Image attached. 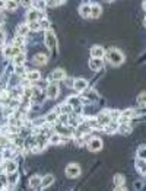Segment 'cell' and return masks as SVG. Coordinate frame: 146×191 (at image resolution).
<instances>
[{
    "mask_svg": "<svg viewBox=\"0 0 146 191\" xmlns=\"http://www.w3.org/2000/svg\"><path fill=\"white\" fill-rule=\"evenodd\" d=\"M80 15H82V18L88 19V18L91 16V5H82V7H80Z\"/></svg>",
    "mask_w": 146,
    "mask_h": 191,
    "instance_id": "15",
    "label": "cell"
},
{
    "mask_svg": "<svg viewBox=\"0 0 146 191\" xmlns=\"http://www.w3.org/2000/svg\"><path fill=\"white\" fill-rule=\"evenodd\" d=\"M2 191H6V190H2Z\"/></svg>",
    "mask_w": 146,
    "mask_h": 191,
    "instance_id": "33",
    "label": "cell"
},
{
    "mask_svg": "<svg viewBox=\"0 0 146 191\" xmlns=\"http://www.w3.org/2000/svg\"><path fill=\"white\" fill-rule=\"evenodd\" d=\"M99 15H101V6H98V5L91 6V16L94 18V19H96V18H99Z\"/></svg>",
    "mask_w": 146,
    "mask_h": 191,
    "instance_id": "13",
    "label": "cell"
},
{
    "mask_svg": "<svg viewBox=\"0 0 146 191\" xmlns=\"http://www.w3.org/2000/svg\"><path fill=\"white\" fill-rule=\"evenodd\" d=\"M5 38H6V34L3 32V31H0V44H2V42L5 41Z\"/></svg>",
    "mask_w": 146,
    "mask_h": 191,
    "instance_id": "31",
    "label": "cell"
},
{
    "mask_svg": "<svg viewBox=\"0 0 146 191\" xmlns=\"http://www.w3.org/2000/svg\"><path fill=\"white\" fill-rule=\"evenodd\" d=\"M18 168V165L13 161H6L5 162V171L6 172H9V174H13L15 171H16Z\"/></svg>",
    "mask_w": 146,
    "mask_h": 191,
    "instance_id": "11",
    "label": "cell"
},
{
    "mask_svg": "<svg viewBox=\"0 0 146 191\" xmlns=\"http://www.w3.org/2000/svg\"><path fill=\"white\" fill-rule=\"evenodd\" d=\"M79 174H80V168H79L76 163H70L67 168H66V175H67L69 178H76V177H79Z\"/></svg>",
    "mask_w": 146,
    "mask_h": 191,
    "instance_id": "4",
    "label": "cell"
},
{
    "mask_svg": "<svg viewBox=\"0 0 146 191\" xmlns=\"http://www.w3.org/2000/svg\"><path fill=\"white\" fill-rule=\"evenodd\" d=\"M135 165H136V168L139 169L140 174H145V159H137Z\"/></svg>",
    "mask_w": 146,
    "mask_h": 191,
    "instance_id": "20",
    "label": "cell"
},
{
    "mask_svg": "<svg viewBox=\"0 0 146 191\" xmlns=\"http://www.w3.org/2000/svg\"><path fill=\"white\" fill-rule=\"evenodd\" d=\"M39 28H41V26H39V22H29L28 23V29H29V31H38Z\"/></svg>",
    "mask_w": 146,
    "mask_h": 191,
    "instance_id": "24",
    "label": "cell"
},
{
    "mask_svg": "<svg viewBox=\"0 0 146 191\" xmlns=\"http://www.w3.org/2000/svg\"><path fill=\"white\" fill-rule=\"evenodd\" d=\"M102 66H104V64H102V60L101 58H92V60H91L89 62V67L92 69V70H99V69H102Z\"/></svg>",
    "mask_w": 146,
    "mask_h": 191,
    "instance_id": "10",
    "label": "cell"
},
{
    "mask_svg": "<svg viewBox=\"0 0 146 191\" xmlns=\"http://www.w3.org/2000/svg\"><path fill=\"white\" fill-rule=\"evenodd\" d=\"M88 147H89L91 152H96V150H101L102 141L99 140V139L94 137V139H91V140H89V143H88Z\"/></svg>",
    "mask_w": 146,
    "mask_h": 191,
    "instance_id": "6",
    "label": "cell"
},
{
    "mask_svg": "<svg viewBox=\"0 0 146 191\" xmlns=\"http://www.w3.org/2000/svg\"><path fill=\"white\" fill-rule=\"evenodd\" d=\"M53 181H54V177H53V175H47V177H44V178L41 180V184H39V187H41V188H47L48 185H51V184H53Z\"/></svg>",
    "mask_w": 146,
    "mask_h": 191,
    "instance_id": "12",
    "label": "cell"
},
{
    "mask_svg": "<svg viewBox=\"0 0 146 191\" xmlns=\"http://www.w3.org/2000/svg\"><path fill=\"white\" fill-rule=\"evenodd\" d=\"M118 130H120L121 134H129L130 131H132V129H130L127 124H121V125H118Z\"/></svg>",
    "mask_w": 146,
    "mask_h": 191,
    "instance_id": "21",
    "label": "cell"
},
{
    "mask_svg": "<svg viewBox=\"0 0 146 191\" xmlns=\"http://www.w3.org/2000/svg\"><path fill=\"white\" fill-rule=\"evenodd\" d=\"M114 184L118 185V187H123V184H124V177L123 175H116V177H114Z\"/></svg>",
    "mask_w": 146,
    "mask_h": 191,
    "instance_id": "22",
    "label": "cell"
},
{
    "mask_svg": "<svg viewBox=\"0 0 146 191\" xmlns=\"http://www.w3.org/2000/svg\"><path fill=\"white\" fill-rule=\"evenodd\" d=\"M145 146H140L137 150V159H145Z\"/></svg>",
    "mask_w": 146,
    "mask_h": 191,
    "instance_id": "26",
    "label": "cell"
},
{
    "mask_svg": "<svg viewBox=\"0 0 146 191\" xmlns=\"http://www.w3.org/2000/svg\"><path fill=\"white\" fill-rule=\"evenodd\" d=\"M116 191H127V190H126L124 187H118V188H117V190H116Z\"/></svg>",
    "mask_w": 146,
    "mask_h": 191,
    "instance_id": "32",
    "label": "cell"
},
{
    "mask_svg": "<svg viewBox=\"0 0 146 191\" xmlns=\"http://www.w3.org/2000/svg\"><path fill=\"white\" fill-rule=\"evenodd\" d=\"M23 62H25V54H23V53H19L18 56L13 57V63H15L16 66H22Z\"/></svg>",
    "mask_w": 146,
    "mask_h": 191,
    "instance_id": "17",
    "label": "cell"
},
{
    "mask_svg": "<svg viewBox=\"0 0 146 191\" xmlns=\"http://www.w3.org/2000/svg\"><path fill=\"white\" fill-rule=\"evenodd\" d=\"M45 44H47V47H48L50 50H54V48L57 47L56 37H54V34H53V31H50V29L45 31Z\"/></svg>",
    "mask_w": 146,
    "mask_h": 191,
    "instance_id": "2",
    "label": "cell"
},
{
    "mask_svg": "<svg viewBox=\"0 0 146 191\" xmlns=\"http://www.w3.org/2000/svg\"><path fill=\"white\" fill-rule=\"evenodd\" d=\"M34 62L38 63V64H45V63H47V54H44V53H38V54H35Z\"/></svg>",
    "mask_w": 146,
    "mask_h": 191,
    "instance_id": "14",
    "label": "cell"
},
{
    "mask_svg": "<svg viewBox=\"0 0 146 191\" xmlns=\"http://www.w3.org/2000/svg\"><path fill=\"white\" fill-rule=\"evenodd\" d=\"M5 6L7 7V9H9V10H13V9H16L18 3H16V2H6Z\"/></svg>",
    "mask_w": 146,
    "mask_h": 191,
    "instance_id": "27",
    "label": "cell"
},
{
    "mask_svg": "<svg viewBox=\"0 0 146 191\" xmlns=\"http://www.w3.org/2000/svg\"><path fill=\"white\" fill-rule=\"evenodd\" d=\"M57 117H59V115H57V113H50L48 115H47V118H45V120H47L48 123H53V121H56V120H57Z\"/></svg>",
    "mask_w": 146,
    "mask_h": 191,
    "instance_id": "25",
    "label": "cell"
},
{
    "mask_svg": "<svg viewBox=\"0 0 146 191\" xmlns=\"http://www.w3.org/2000/svg\"><path fill=\"white\" fill-rule=\"evenodd\" d=\"M66 78V72L63 70V69H56V70H53L50 73V80L51 82H56V80H62V79Z\"/></svg>",
    "mask_w": 146,
    "mask_h": 191,
    "instance_id": "5",
    "label": "cell"
},
{
    "mask_svg": "<svg viewBox=\"0 0 146 191\" xmlns=\"http://www.w3.org/2000/svg\"><path fill=\"white\" fill-rule=\"evenodd\" d=\"M23 72H25L23 66H16V73H18V74H22Z\"/></svg>",
    "mask_w": 146,
    "mask_h": 191,
    "instance_id": "30",
    "label": "cell"
},
{
    "mask_svg": "<svg viewBox=\"0 0 146 191\" xmlns=\"http://www.w3.org/2000/svg\"><path fill=\"white\" fill-rule=\"evenodd\" d=\"M28 32H29V29H28V25H26V23H23V25H21V26L18 28V37H21V38H23Z\"/></svg>",
    "mask_w": 146,
    "mask_h": 191,
    "instance_id": "16",
    "label": "cell"
},
{
    "mask_svg": "<svg viewBox=\"0 0 146 191\" xmlns=\"http://www.w3.org/2000/svg\"><path fill=\"white\" fill-rule=\"evenodd\" d=\"M73 88L76 90H79V92H82V90H85L88 88V82H86L85 79H76V80L73 82Z\"/></svg>",
    "mask_w": 146,
    "mask_h": 191,
    "instance_id": "8",
    "label": "cell"
},
{
    "mask_svg": "<svg viewBox=\"0 0 146 191\" xmlns=\"http://www.w3.org/2000/svg\"><path fill=\"white\" fill-rule=\"evenodd\" d=\"M47 5L48 6H60V5H63V2H47Z\"/></svg>",
    "mask_w": 146,
    "mask_h": 191,
    "instance_id": "29",
    "label": "cell"
},
{
    "mask_svg": "<svg viewBox=\"0 0 146 191\" xmlns=\"http://www.w3.org/2000/svg\"><path fill=\"white\" fill-rule=\"evenodd\" d=\"M31 5H34V6H37V7H35V9H37V10H43V9H44V6L47 5V2H32V3H31Z\"/></svg>",
    "mask_w": 146,
    "mask_h": 191,
    "instance_id": "23",
    "label": "cell"
},
{
    "mask_svg": "<svg viewBox=\"0 0 146 191\" xmlns=\"http://www.w3.org/2000/svg\"><path fill=\"white\" fill-rule=\"evenodd\" d=\"M145 95H146L145 92H142L140 95H139V105H140L142 108L145 107Z\"/></svg>",
    "mask_w": 146,
    "mask_h": 191,
    "instance_id": "28",
    "label": "cell"
},
{
    "mask_svg": "<svg viewBox=\"0 0 146 191\" xmlns=\"http://www.w3.org/2000/svg\"><path fill=\"white\" fill-rule=\"evenodd\" d=\"M39 184H41V178H39L38 175H35V177H32L29 180V187L31 188H37V187H39Z\"/></svg>",
    "mask_w": 146,
    "mask_h": 191,
    "instance_id": "18",
    "label": "cell"
},
{
    "mask_svg": "<svg viewBox=\"0 0 146 191\" xmlns=\"http://www.w3.org/2000/svg\"><path fill=\"white\" fill-rule=\"evenodd\" d=\"M28 19L29 22H39V21H43L44 19V15H43V12L37 10V9H31V10L28 12Z\"/></svg>",
    "mask_w": 146,
    "mask_h": 191,
    "instance_id": "3",
    "label": "cell"
},
{
    "mask_svg": "<svg viewBox=\"0 0 146 191\" xmlns=\"http://www.w3.org/2000/svg\"><path fill=\"white\" fill-rule=\"evenodd\" d=\"M57 95H59V86L56 83L48 85V88H47V96L50 99H54V98H57Z\"/></svg>",
    "mask_w": 146,
    "mask_h": 191,
    "instance_id": "7",
    "label": "cell"
},
{
    "mask_svg": "<svg viewBox=\"0 0 146 191\" xmlns=\"http://www.w3.org/2000/svg\"><path fill=\"white\" fill-rule=\"evenodd\" d=\"M39 72H28L26 73V79H28L29 82H35V80H38L39 79Z\"/></svg>",
    "mask_w": 146,
    "mask_h": 191,
    "instance_id": "19",
    "label": "cell"
},
{
    "mask_svg": "<svg viewBox=\"0 0 146 191\" xmlns=\"http://www.w3.org/2000/svg\"><path fill=\"white\" fill-rule=\"evenodd\" d=\"M91 54L94 58H102V57L105 56V53H104V48L99 47V45H95V47H92L91 48Z\"/></svg>",
    "mask_w": 146,
    "mask_h": 191,
    "instance_id": "9",
    "label": "cell"
},
{
    "mask_svg": "<svg viewBox=\"0 0 146 191\" xmlns=\"http://www.w3.org/2000/svg\"><path fill=\"white\" fill-rule=\"evenodd\" d=\"M105 57L108 58V62L111 63V64H114V66H120L124 62V56L117 50H110L105 54Z\"/></svg>",
    "mask_w": 146,
    "mask_h": 191,
    "instance_id": "1",
    "label": "cell"
}]
</instances>
